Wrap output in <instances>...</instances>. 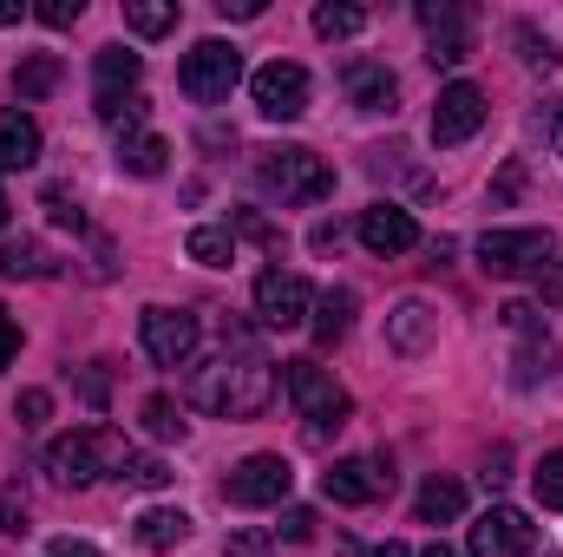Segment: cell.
<instances>
[{"label":"cell","instance_id":"6da1fadb","mask_svg":"<svg viewBox=\"0 0 563 557\" xmlns=\"http://www.w3.org/2000/svg\"><path fill=\"white\" fill-rule=\"evenodd\" d=\"M223 361L197 368L190 374V401L203 414H223V419H256L269 401H276V361L256 348L250 328H223Z\"/></svg>","mask_w":563,"mask_h":557},{"label":"cell","instance_id":"7a4b0ae2","mask_svg":"<svg viewBox=\"0 0 563 557\" xmlns=\"http://www.w3.org/2000/svg\"><path fill=\"white\" fill-rule=\"evenodd\" d=\"M125 459H132V446H125V433H112V426H79V433H66V439H53L46 446V472H53V485H99V479H125Z\"/></svg>","mask_w":563,"mask_h":557},{"label":"cell","instance_id":"3957f363","mask_svg":"<svg viewBox=\"0 0 563 557\" xmlns=\"http://www.w3.org/2000/svg\"><path fill=\"white\" fill-rule=\"evenodd\" d=\"M256 184H263V197H276L282 210L288 204H321L334 190V164L314 157L308 144H269V151H256Z\"/></svg>","mask_w":563,"mask_h":557},{"label":"cell","instance_id":"277c9868","mask_svg":"<svg viewBox=\"0 0 563 557\" xmlns=\"http://www.w3.org/2000/svg\"><path fill=\"white\" fill-rule=\"evenodd\" d=\"M282 387H288V401H295V407H301V419H308V439L341 433V426H347V414H354L347 387H341L321 361H282Z\"/></svg>","mask_w":563,"mask_h":557},{"label":"cell","instance_id":"5b68a950","mask_svg":"<svg viewBox=\"0 0 563 557\" xmlns=\"http://www.w3.org/2000/svg\"><path fill=\"white\" fill-rule=\"evenodd\" d=\"M236 79H243V46H230V40H197L177 66V86L197 106H223L236 92Z\"/></svg>","mask_w":563,"mask_h":557},{"label":"cell","instance_id":"8992f818","mask_svg":"<svg viewBox=\"0 0 563 557\" xmlns=\"http://www.w3.org/2000/svg\"><path fill=\"white\" fill-rule=\"evenodd\" d=\"M420 33L432 66H465L478 46V13L465 0H420Z\"/></svg>","mask_w":563,"mask_h":557},{"label":"cell","instance_id":"52a82bcc","mask_svg":"<svg viewBox=\"0 0 563 557\" xmlns=\"http://www.w3.org/2000/svg\"><path fill=\"white\" fill-rule=\"evenodd\" d=\"M139 341H144V354H151L157 368H184V361L197 354V341H203V321H197L190 308L151 302V308L139 315Z\"/></svg>","mask_w":563,"mask_h":557},{"label":"cell","instance_id":"ba28073f","mask_svg":"<svg viewBox=\"0 0 563 557\" xmlns=\"http://www.w3.org/2000/svg\"><path fill=\"white\" fill-rule=\"evenodd\" d=\"M551 230H485L478 237V270L485 276H538L551 263Z\"/></svg>","mask_w":563,"mask_h":557},{"label":"cell","instance_id":"9c48e42d","mask_svg":"<svg viewBox=\"0 0 563 557\" xmlns=\"http://www.w3.org/2000/svg\"><path fill=\"white\" fill-rule=\"evenodd\" d=\"M288 485H295V466H288L282 452H250V459L223 479V499L243 505V512H263V505H282V499H288Z\"/></svg>","mask_w":563,"mask_h":557},{"label":"cell","instance_id":"30bf717a","mask_svg":"<svg viewBox=\"0 0 563 557\" xmlns=\"http://www.w3.org/2000/svg\"><path fill=\"white\" fill-rule=\"evenodd\" d=\"M321 492H328L334 505H374V499L394 492V459H387V452H374V459H334V466L321 472Z\"/></svg>","mask_w":563,"mask_h":557},{"label":"cell","instance_id":"8fae6325","mask_svg":"<svg viewBox=\"0 0 563 557\" xmlns=\"http://www.w3.org/2000/svg\"><path fill=\"white\" fill-rule=\"evenodd\" d=\"M250 92H256V112H263V119H282V125H288V119L308 112V92H314V86H308V73H301L295 59H269V66L250 73Z\"/></svg>","mask_w":563,"mask_h":557},{"label":"cell","instance_id":"7c38bea8","mask_svg":"<svg viewBox=\"0 0 563 557\" xmlns=\"http://www.w3.org/2000/svg\"><path fill=\"white\" fill-rule=\"evenodd\" d=\"M465 551H472V557H531V551H538V525H531L518 505H492V512L472 525Z\"/></svg>","mask_w":563,"mask_h":557},{"label":"cell","instance_id":"4fadbf2b","mask_svg":"<svg viewBox=\"0 0 563 557\" xmlns=\"http://www.w3.org/2000/svg\"><path fill=\"white\" fill-rule=\"evenodd\" d=\"M478 125H485V92H478L472 79H452V86L439 92V106H432V144L452 151V144L472 139Z\"/></svg>","mask_w":563,"mask_h":557},{"label":"cell","instance_id":"5bb4252c","mask_svg":"<svg viewBox=\"0 0 563 557\" xmlns=\"http://www.w3.org/2000/svg\"><path fill=\"white\" fill-rule=\"evenodd\" d=\"M256 315L269 328H301L314 315V295H308V282L295 270H269V276H256Z\"/></svg>","mask_w":563,"mask_h":557},{"label":"cell","instance_id":"9a60e30c","mask_svg":"<svg viewBox=\"0 0 563 557\" xmlns=\"http://www.w3.org/2000/svg\"><path fill=\"white\" fill-rule=\"evenodd\" d=\"M361 243H367L374 256H407V250L420 243V223H413V210H400V204H374V210H361Z\"/></svg>","mask_w":563,"mask_h":557},{"label":"cell","instance_id":"2e32d148","mask_svg":"<svg viewBox=\"0 0 563 557\" xmlns=\"http://www.w3.org/2000/svg\"><path fill=\"white\" fill-rule=\"evenodd\" d=\"M341 86H347V99H354L361 112H394V99H400V79H394L380 59H354V66L341 73Z\"/></svg>","mask_w":563,"mask_h":557},{"label":"cell","instance_id":"e0dca14e","mask_svg":"<svg viewBox=\"0 0 563 557\" xmlns=\"http://www.w3.org/2000/svg\"><path fill=\"white\" fill-rule=\"evenodd\" d=\"M432 335H439V315L426 308L420 295H407V302L387 315V348H394V354H426Z\"/></svg>","mask_w":563,"mask_h":557},{"label":"cell","instance_id":"ac0fdd59","mask_svg":"<svg viewBox=\"0 0 563 557\" xmlns=\"http://www.w3.org/2000/svg\"><path fill=\"white\" fill-rule=\"evenodd\" d=\"M26 164H40V125H33V112L7 106L0 112V171H26Z\"/></svg>","mask_w":563,"mask_h":557},{"label":"cell","instance_id":"d6986e66","mask_svg":"<svg viewBox=\"0 0 563 557\" xmlns=\"http://www.w3.org/2000/svg\"><path fill=\"white\" fill-rule=\"evenodd\" d=\"M92 73H99V99H125V92H139L144 59L132 53V46H99Z\"/></svg>","mask_w":563,"mask_h":557},{"label":"cell","instance_id":"ffe728a7","mask_svg":"<svg viewBox=\"0 0 563 557\" xmlns=\"http://www.w3.org/2000/svg\"><path fill=\"white\" fill-rule=\"evenodd\" d=\"M132 538H139L144 551H177V545L190 538V512H170V505H151V512H139V525H132Z\"/></svg>","mask_w":563,"mask_h":557},{"label":"cell","instance_id":"44dd1931","mask_svg":"<svg viewBox=\"0 0 563 557\" xmlns=\"http://www.w3.org/2000/svg\"><path fill=\"white\" fill-rule=\"evenodd\" d=\"M308 328H314V348H334V341H347V328H354V288H328V295L314 302Z\"/></svg>","mask_w":563,"mask_h":557},{"label":"cell","instance_id":"7402d4cb","mask_svg":"<svg viewBox=\"0 0 563 557\" xmlns=\"http://www.w3.org/2000/svg\"><path fill=\"white\" fill-rule=\"evenodd\" d=\"M413 512H420V525H452V518H465V485H459V479H426L420 499H413Z\"/></svg>","mask_w":563,"mask_h":557},{"label":"cell","instance_id":"603a6c76","mask_svg":"<svg viewBox=\"0 0 563 557\" xmlns=\"http://www.w3.org/2000/svg\"><path fill=\"white\" fill-rule=\"evenodd\" d=\"M0 276L7 282H33V276H53V256L33 243V237H13L0 243Z\"/></svg>","mask_w":563,"mask_h":557},{"label":"cell","instance_id":"cb8c5ba5","mask_svg":"<svg viewBox=\"0 0 563 557\" xmlns=\"http://www.w3.org/2000/svg\"><path fill=\"white\" fill-rule=\"evenodd\" d=\"M184 250H190V263H203V270H223V263L236 256V230H230V223H197Z\"/></svg>","mask_w":563,"mask_h":557},{"label":"cell","instance_id":"d4e9b609","mask_svg":"<svg viewBox=\"0 0 563 557\" xmlns=\"http://www.w3.org/2000/svg\"><path fill=\"white\" fill-rule=\"evenodd\" d=\"M119 164H125L132 177H164V164H170V144L157 139V132H139V139H119Z\"/></svg>","mask_w":563,"mask_h":557},{"label":"cell","instance_id":"484cf974","mask_svg":"<svg viewBox=\"0 0 563 557\" xmlns=\"http://www.w3.org/2000/svg\"><path fill=\"white\" fill-rule=\"evenodd\" d=\"M53 86H59V59H53V53H33V59H20V66H13V92H20V106L46 99Z\"/></svg>","mask_w":563,"mask_h":557},{"label":"cell","instance_id":"4316f807","mask_svg":"<svg viewBox=\"0 0 563 557\" xmlns=\"http://www.w3.org/2000/svg\"><path fill=\"white\" fill-rule=\"evenodd\" d=\"M361 26H367V13H361L354 0H321V7H314V33H321V40H354Z\"/></svg>","mask_w":563,"mask_h":557},{"label":"cell","instance_id":"83f0119b","mask_svg":"<svg viewBox=\"0 0 563 557\" xmlns=\"http://www.w3.org/2000/svg\"><path fill=\"white\" fill-rule=\"evenodd\" d=\"M125 26H132L139 40L170 33V26H177V0H125Z\"/></svg>","mask_w":563,"mask_h":557},{"label":"cell","instance_id":"f1b7e54d","mask_svg":"<svg viewBox=\"0 0 563 557\" xmlns=\"http://www.w3.org/2000/svg\"><path fill=\"white\" fill-rule=\"evenodd\" d=\"M139 419H144V433H151V439H184V433H190V419H184V407H177L170 394H151Z\"/></svg>","mask_w":563,"mask_h":557},{"label":"cell","instance_id":"f546056e","mask_svg":"<svg viewBox=\"0 0 563 557\" xmlns=\"http://www.w3.org/2000/svg\"><path fill=\"white\" fill-rule=\"evenodd\" d=\"M511 40H518V53H525V66H538V73H558V66H563L558 40H551V33H538L531 20H518V26H511Z\"/></svg>","mask_w":563,"mask_h":557},{"label":"cell","instance_id":"4dcf8cb0","mask_svg":"<svg viewBox=\"0 0 563 557\" xmlns=\"http://www.w3.org/2000/svg\"><path fill=\"white\" fill-rule=\"evenodd\" d=\"M99 119H106L119 139H139V132H144V92H125V99H99Z\"/></svg>","mask_w":563,"mask_h":557},{"label":"cell","instance_id":"1f68e13d","mask_svg":"<svg viewBox=\"0 0 563 557\" xmlns=\"http://www.w3.org/2000/svg\"><path fill=\"white\" fill-rule=\"evenodd\" d=\"M558 374V348L551 341H525L518 348V387H538V381H551Z\"/></svg>","mask_w":563,"mask_h":557},{"label":"cell","instance_id":"d6a6232c","mask_svg":"<svg viewBox=\"0 0 563 557\" xmlns=\"http://www.w3.org/2000/svg\"><path fill=\"white\" fill-rule=\"evenodd\" d=\"M531 492H538V505H544V512H563V452H544V459H538Z\"/></svg>","mask_w":563,"mask_h":557},{"label":"cell","instance_id":"836d02e7","mask_svg":"<svg viewBox=\"0 0 563 557\" xmlns=\"http://www.w3.org/2000/svg\"><path fill=\"white\" fill-rule=\"evenodd\" d=\"M125 479H132L139 492H164V485H170V466H164L157 452H132V459H125Z\"/></svg>","mask_w":563,"mask_h":557},{"label":"cell","instance_id":"e575fe53","mask_svg":"<svg viewBox=\"0 0 563 557\" xmlns=\"http://www.w3.org/2000/svg\"><path fill=\"white\" fill-rule=\"evenodd\" d=\"M276 538L308 545V538H314V512H308V505H288V512H282V525H276Z\"/></svg>","mask_w":563,"mask_h":557},{"label":"cell","instance_id":"d590c367","mask_svg":"<svg viewBox=\"0 0 563 557\" xmlns=\"http://www.w3.org/2000/svg\"><path fill=\"white\" fill-rule=\"evenodd\" d=\"M538 315H544L538 302H505V308H498V321H505L511 335H538Z\"/></svg>","mask_w":563,"mask_h":557},{"label":"cell","instance_id":"8d00e7d4","mask_svg":"<svg viewBox=\"0 0 563 557\" xmlns=\"http://www.w3.org/2000/svg\"><path fill=\"white\" fill-rule=\"evenodd\" d=\"M13 414H20V426H46V414H53V394H46V387H26Z\"/></svg>","mask_w":563,"mask_h":557},{"label":"cell","instance_id":"74e56055","mask_svg":"<svg viewBox=\"0 0 563 557\" xmlns=\"http://www.w3.org/2000/svg\"><path fill=\"white\" fill-rule=\"evenodd\" d=\"M79 13H86V0H40V20L46 26H73Z\"/></svg>","mask_w":563,"mask_h":557},{"label":"cell","instance_id":"f35d334b","mask_svg":"<svg viewBox=\"0 0 563 557\" xmlns=\"http://www.w3.org/2000/svg\"><path fill=\"white\" fill-rule=\"evenodd\" d=\"M0 532H13V538L26 532V499L20 492H0Z\"/></svg>","mask_w":563,"mask_h":557},{"label":"cell","instance_id":"ab89813d","mask_svg":"<svg viewBox=\"0 0 563 557\" xmlns=\"http://www.w3.org/2000/svg\"><path fill=\"white\" fill-rule=\"evenodd\" d=\"M538 302H544V308L563 302V263H544V270H538Z\"/></svg>","mask_w":563,"mask_h":557},{"label":"cell","instance_id":"60d3db41","mask_svg":"<svg viewBox=\"0 0 563 557\" xmlns=\"http://www.w3.org/2000/svg\"><path fill=\"white\" fill-rule=\"evenodd\" d=\"M46 217H53V223H73V230L86 223V217H79V204H73L66 190H46Z\"/></svg>","mask_w":563,"mask_h":557},{"label":"cell","instance_id":"b9f144b4","mask_svg":"<svg viewBox=\"0 0 563 557\" xmlns=\"http://www.w3.org/2000/svg\"><path fill=\"white\" fill-rule=\"evenodd\" d=\"M106 387H112V374H106V361H92V368H86V401L106 407Z\"/></svg>","mask_w":563,"mask_h":557},{"label":"cell","instance_id":"7bdbcfd3","mask_svg":"<svg viewBox=\"0 0 563 557\" xmlns=\"http://www.w3.org/2000/svg\"><path fill=\"white\" fill-rule=\"evenodd\" d=\"M13 354H20V321H13V315L0 308V368H7Z\"/></svg>","mask_w":563,"mask_h":557},{"label":"cell","instance_id":"ee69618b","mask_svg":"<svg viewBox=\"0 0 563 557\" xmlns=\"http://www.w3.org/2000/svg\"><path fill=\"white\" fill-rule=\"evenodd\" d=\"M544 144L563 157V99H558V106H544Z\"/></svg>","mask_w":563,"mask_h":557},{"label":"cell","instance_id":"f6af8a7d","mask_svg":"<svg viewBox=\"0 0 563 557\" xmlns=\"http://www.w3.org/2000/svg\"><path fill=\"white\" fill-rule=\"evenodd\" d=\"M223 557H269V545H263L256 532H236V538H230V551H223Z\"/></svg>","mask_w":563,"mask_h":557},{"label":"cell","instance_id":"bcb514c9","mask_svg":"<svg viewBox=\"0 0 563 557\" xmlns=\"http://www.w3.org/2000/svg\"><path fill=\"white\" fill-rule=\"evenodd\" d=\"M217 13H223V20H256L263 0H217Z\"/></svg>","mask_w":563,"mask_h":557},{"label":"cell","instance_id":"7dc6e473","mask_svg":"<svg viewBox=\"0 0 563 557\" xmlns=\"http://www.w3.org/2000/svg\"><path fill=\"white\" fill-rule=\"evenodd\" d=\"M505 466H511V452H505V446H498V452H492V459H485V485H505V479H511V472H505Z\"/></svg>","mask_w":563,"mask_h":557},{"label":"cell","instance_id":"c3c4849f","mask_svg":"<svg viewBox=\"0 0 563 557\" xmlns=\"http://www.w3.org/2000/svg\"><path fill=\"white\" fill-rule=\"evenodd\" d=\"M46 557H99V551H92L86 538H53V551H46Z\"/></svg>","mask_w":563,"mask_h":557},{"label":"cell","instance_id":"681fc988","mask_svg":"<svg viewBox=\"0 0 563 557\" xmlns=\"http://www.w3.org/2000/svg\"><path fill=\"white\" fill-rule=\"evenodd\" d=\"M20 13H26V7H20V0H0V26H13V20H20Z\"/></svg>","mask_w":563,"mask_h":557},{"label":"cell","instance_id":"f907efd6","mask_svg":"<svg viewBox=\"0 0 563 557\" xmlns=\"http://www.w3.org/2000/svg\"><path fill=\"white\" fill-rule=\"evenodd\" d=\"M367 557H413V551H407V545H394V538H387V545H374V551H367Z\"/></svg>","mask_w":563,"mask_h":557},{"label":"cell","instance_id":"816d5d0a","mask_svg":"<svg viewBox=\"0 0 563 557\" xmlns=\"http://www.w3.org/2000/svg\"><path fill=\"white\" fill-rule=\"evenodd\" d=\"M420 557H459V551H452V545H439V538H432V545H426Z\"/></svg>","mask_w":563,"mask_h":557},{"label":"cell","instance_id":"f5cc1de1","mask_svg":"<svg viewBox=\"0 0 563 557\" xmlns=\"http://www.w3.org/2000/svg\"><path fill=\"white\" fill-rule=\"evenodd\" d=\"M7 210H13V204H7V190H0V230H7Z\"/></svg>","mask_w":563,"mask_h":557},{"label":"cell","instance_id":"db71d44e","mask_svg":"<svg viewBox=\"0 0 563 557\" xmlns=\"http://www.w3.org/2000/svg\"><path fill=\"white\" fill-rule=\"evenodd\" d=\"M544 557H558V551H544Z\"/></svg>","mask_w":563,"mask_h":557}]
</instances>
